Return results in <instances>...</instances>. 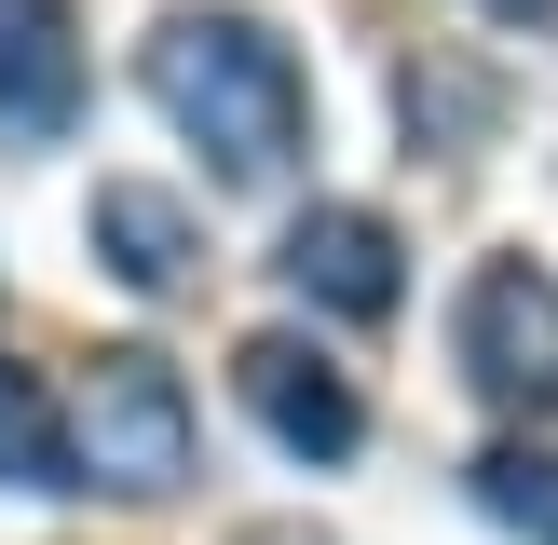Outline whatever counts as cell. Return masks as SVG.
<instances>
[{
  "label": "cell",
  "instance_id": "1",
  "mask_svg": "<svg viewBox=\"0 0 558 545\" xmlns=\"http://www.w3.org/2000/svg\"><path fill=\"white\" fill-rule=\"evenodd\" d=\"M150 96L191 150H218V178H287L300 136H314V82L259 14H163Z\"/></svg>",
  "mask_w": 558,
  "mask_h": 545
},
{
  "label": "cell",
  "instance_id": "2",
  "mask_svg": "<svg viewBox=\"0 0 558 545\" xmlns=\"http://www.w3.org/2000/svg\"><path fill=\"white\" fill-rule=\"evenodd\" d=\"M69 450H82V491H109V505H163V491L191 477V382L163 368V354H96L69 396Z\"/></svg>",
  "mask_w": 558,
  "mask_h": 545
},
{
  "label": "cell",
  "instance_id": "3",
  "mask_svg": "<svg viewBox=\"0 0 558 545\" xmlns=\"http://www.w3.org/2000/svg\"><path fill=\"white\" fill-rule=\"evenodd\" d=\"M450 354H463V382H477L490 409L558 423V272L477 259V287H463V314H450Z\"/></svg>",
  "mask_w": 558,
  "mask_h": 545
},
{
  "label": "cell",
  "instance_id": "4",
  "mask_svg": "<svg viewBox=\"0 0 558 545\" xmlns=\"http://www.w3.org/2000/svg\"><path fill=\"white\" fill-rule=\"evenodd\" d=\"M232 382H245V409H259V436H272L287 463H354V436H368V396H354V382L327 368L314 341L259 327V341L232 354Z\"/></svg>",
  "mask_w": 558,
  "mask_h": 545
},
{
  "label": "cell",
  "instance_id": "5",
  "mask_svg": "<svg viewBox=\"0 0 558 545\" xmlns=\"http://www.w3.org/2000/svg\"><path fill=\"white\" fill-rule=\"evenodd\" d=\"M82 14L69 0H0V150H54L82 123Z\"/></svg>",
  "mask_w": 558,
  "mask_h": 545
},
{
  "label": "cell",
  "instance_id": "6",
  "mask_svg": "<svg viewBox=\"0 0 558 545\" xmlns=\"http://www.w3.org/2000/svg\"><path fill=\"white\" fill-rule=\"evenodd\" d=\"M396 259H409V245L381 232L368 205H300V218H287V287H300V300H327V314H354V327L396 314V287H409Z\"/></svg>",
  "mask_w": 558,
  "mask_h": 545
},
{
  "label": "cell",
  "instance_id": "7",
  "mask_svg": "<svg viewBox=\"0 0 558 545\" xmlns=\"http://www.w3.org/2000/svg\"><path fill=\"white\" fill-rule=\"evenodd\" d=\"M82 232H96V259L123 272L136 300H178V287H191V259H205V232H191V205H178V191H150V178H109Z\"/></svg>",
  "mask_w": 558,
  "mask_h": 545
},
{
  "label": "cell",
  "instance_id": "8",
  "mask_svg": "<svg viewBox=\"0 0 558 545\" xmlns=\"http://www.w3.org/2000/svg\"><path fill=\"white\" fill-rule=\"evenodd\" d=\"M0 491H82L69 423H54V409H41V382H14V368H0Z\"/></svg>",
  "mask_w": 558,
  "mask_h": 545
},
{
  "label": "cell",
  "instance_id": "9",
  "mask_svg": "<svg viewBox=\"0 0 558 545\" xmlns=\"http://www.w3.org/2000/svg\"><path fill=\"white\" fill-rule=\"evenodd\" d=\"M463 491H477V518H505V532H545V545H558V463H545V450H490Z\"/></svg>",
  "mask_w": 558,
  "mask_h": 545
},
{
  "label": "cell",
  "instance_id": "10",
  "mask_svg": "<svg viewBox=\"0 0 558 545\" xmlns=\"http://www.w3.org/2000/svg\"><path fill=\"white\" fill-rule=\"evenodd\" d=\"M477 14H505V27H545V14H558V0H477Z\"/></svg>",
  "mask_w": 558,
  "mask_h": 545
},
{
  "label": "cell",
  "instance_id": "11",
  "mask_svg": "<svg viewBox=\"0 0 558 545\" xmlns=\"http://www.w3.org/2000/svg\"><path fill=\"white\" fill-rule=\"evenodd\" d=\"M259 545H300V532H259Z\"/></svg>",
  "mask_w": 558,
  "mask_h": 545
}]
</instances>
